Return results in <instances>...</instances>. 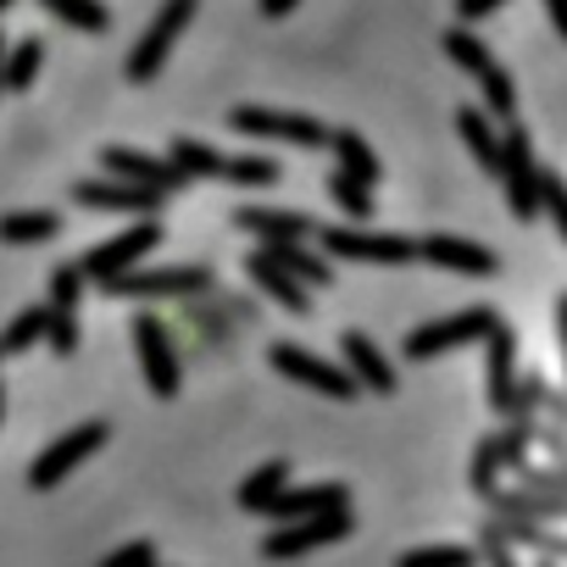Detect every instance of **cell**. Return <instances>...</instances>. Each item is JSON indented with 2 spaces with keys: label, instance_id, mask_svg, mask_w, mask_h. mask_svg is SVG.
Returning <instances> with one entry per match:
<instances>
[{
  "label": "cell",
  "instance_id": "cell-28",
  "mask_svg": "<svg viewBox=\"0 0 567 567\" xmlns=\"http://www.w3.org/2000/svg\"><path fill=\"white\" fill-rule=\"evenodd\" d=\"M284 484H290V462H284V456H272V462H261V467H256V473L239 484V506H245V512H256V506H261L267 495H278Z\"/></svg>",
  "mask_w": 567,
  "mask_h": 567
},
{
  "label": "cell",
  "instance_id": "cell-14",
  "mask_svg": "<svg viewBox=\"0 0 567 567\" xmlns=\"http://www.w3.org/2000/svg\"><path fill=\"white\" fill-rule=\"evenodd\" d=\"M334 506H351V489H346V484H307V489L284 484V489L267 495L256 512L272 517V523H290V517H312V512H334Z\"/></svg>",
  "mask_w": 567,
  "mask_h": 567
},
{
  "label": "cell",
  "instance_id": "cell-41",
  "mask_svg": "<svg viewBox=\"0 0 567 567\" xmlns=\"http://www.w3.org/2000/svg\"><path fill=\"white\" fill-rule=\"evenodd\" d=\"M556 334H561V357H567V296L556 301Z\"/></svg>",
  "mask_w": 567,
  "mask_h": 567
},
{
  "label": "cell",
  "instance_id": "cell-23",
  "mask_svg": "<svg viewBox=\"0 0 567 567\" xmlns=\"http://www.w3.org/2000/svg\"><path fill=\"white\" fill-rule=\"evenodd\" d=\"M167 162H173L184 178H223V173H228V156H217V151L200 145V140H173V145H167Z\"/></svg>",
  "mask_w": 567,
  "mask_h": 567
},
{
  "label": "cell",
  "instance_id": "cell-3",
  "mask_svg": "<svg viewBox=\"0 0 567 567\" xmlns=\"http://www.w3.org/2000/svg\"><path fill=\"white\" fill-rule=\"evenodd\" d=\"M346 534H351V506L312 512V517H290V523H278V528L261 539V556H272V561H290V556H307V550L340 545Z\"/></svg>",
  "mask_w": 567,
  "mask_h": 567
},
{
  "label": "cell",
  "instance_id": "cell-1",
  "mask_svg": "<svg viewBox=\"0 0 567 567\" xmlns=\"http://www.w3.org/2000/svg\"><path fill=\"white\" fill-rule=\"evenodd\" d=\"M195 7H200V0H162L156 18H151V29L140 34V45H134V51H128V62H123L128 84H151V79L173 62V45H178V34L189 29Z\"/></svg>",
  "mask_w": 567,
  "mask_h": 567
},
{
  "label": "cell",
  "instance_id": "cell-21",
  "mask_svg": "<svg viewBox=\"0 0 567 567\" xmlns=\"http://www.w3.org/2000/svg\"><path fill=\"white\" fill-rule=\"evenodd\" d=\"M284 272H290V278H301V284H334V267L323 261V256H312L301 239H278V245H261Z\"/></svg>",
  "mask_w": 567,
  "mask_h": 567
},
{
  "label": "cell",
  "instance_id": "cell-19",
  "mask_svg": "<svg viewBox=\"0 0 567 567\" xmlns=\"http://www.w3.org/2000/svg\"><path fill=\"white\" fill-rule=\"evenodd\" d=\"M484 346H489V362H484V373H489V406L495 412H512V329L506 323H495L489 334H484Z\"/></svg>",
  "mask_w": 567,
  "mask_h": 567
},
{
  "label": "cell",
  "instance_id": "cell-42",
  "mask_svg": "<svg viewBox=\"0 0 567 567\" xmlns=\"http://www.w3.org/2000/svg\"><path fill=\"white\" fill-rule=\"evenodd\" d=\"M0 68H7V40H0ZM0 95H7V84H0Z\"/></svg>",
  "mask_w": 567,
  "mask_h": 567
},
{
  "label": "cell",
  "instance_id": "cell-8",
  "mask_svg": "<svg viewBox=\"0 0 567 567\" xmlns=\"http://www.w3.org/2000/svg\"><path fill=\"white\" fill-rule=\"evenodd\" d=\"M272 373H284L290 384H307V390H318L329 401H357V390H362L351 379V368H334V362H323V357H312L301 346H272Z\"/></svg>",
  "mask_w": 567,
  "mask_h": 567
},
{
  "label": "cell",
  "instance_id": "cell-11",
  "mask_svg": "<svg viewBox=\"0 0 567 567\" xmlns=\"http://www.w3.org/2000/svg\"><path fill=\"white\" fill-rule=\"evenodd\" d=\"M212 284V272L206 267H156V272H117V278H106L101 290H112V296H134V301H156V296H200Z\"/></svg>",
  "mask_w": 567,
  "mask_h": 567
},
{
  "label": "cell",
  "instance_id": "cell-34",
  "mask_svg": "<svg viewBox=\"0 0 567 567\" xmlns=\"http://www.w3.org/2000/svg\"><path fill=\"white\" fill-rule=\"evenodd\" d=\"M84 284H90V278H84L79 261L56 267V272H51V301H45V307H79V301H84Z\"/></svg>",
  "mask_w": 567,
  "mask_h": 567
},
{
  "label": "cell",
  "instance_id": "cell-31",
  "mask_svg": "<svg viewBox=\"0 0 567 567\" xmlns=\"http://www.w3.org/2000/svg\"><path fill=\"white\" fill-rule=\"evenodd\" d=\"M79 307H51L45 312V346L56 351V357H79Z\"/></svg>",
  "mask_w": 567,
  "mask_h": 567
},
{
  "label": "cell",
  "instance_id": "cell-32",
  "mask_svg": "<svg viewBox=\"0 0 567 567\" xmlns=\"http://www.w3.org/2000/svg\"><path fill=\"white\" fill-rule=\"evenodd\" d=\"M45 312H51V307H29V312H18V318L7 323V334H0L7 357H18V351H29V346L45 340Z\"/></svg>",
  "mask_w": 567,
  "mask_h": 567
},
{
  "label": "cell",
  "instance_id": "cell-29",
  "mask_svg": "<svg viewBox=\"0 0 567 567\" xmlns=\"http://www.w3.org/2000/svg\"><path fill=\"white\" fill-rule=\"evenodd\" d=\"M478 90H484V112L489 117H501V123H512V112H517V84L506 79V68H484L478 73Z\"/></svg>",
  "mask_w": 567,
  "mask_h": 567
},
{
  "label": "cell",
  "instance_id": "cell-44",
  "mask_svg": "<svg viewBox=\"0 0 567 567\" xmlns=\"http://www.w3.org/2000/svg\"><path fill=\"white\" fill-rule=\"evenodd\" d=\"M7 7H12V0H0V18H7Z\"/></svg>",
  "mask_w": 567,
  "mask_h": 567
},
{
  "label": "cell",
  "instance_id": "cell-13",
  "mask_svg": "<svg viewBox=\"0 0 567 567\" xmlns=\"http://www.w3.org/2000/svg\"><path fill=\"white\" fill-rule=\"evenodd\" d=\"M417 256L434 261V267H445V272H467V278L501 272L495 250H484L478 239H462V234H429V239H417Z\"/></svg>",
  "mask_w": 567,
  "mask_h": 567
},
{
  "label": "cell",
  "instance_id": "cell-39",
  "mask_svg": "<svg viewBox=\"0 0 567 567\" xmlns=\"http://www.w3.org/2000/svg\"><path fill=\"white\" fill-rule=\"evenodd\" d=\"M301 0H261V18H290Z\"/></svg>",
  "mask_w": 567,
  "mask_h": 567
},
{
  "label": "cell",
  "instance_id": "cell-27",
  "mask_svg": "<svg viewBox=\"0 0 567 567\" xmlns=\"http://www.w3.org/2000/svg\"><path fill=\"white\" fill-rule=\"evenodd\" d=\"M40 7H45L56 23H68V29H84V34H106V29H112V18H106V7H101V0H40Z\"/></svg>",
  "mask_w": 567,
  "mask_h": 567
},
{
  "label": "cell",
  "instance_id": "cell-45",
  "mask_svg": "<svg viewBox=\"0 0 567 567\" xmlns=\"http://www.w3.org/2000/svg\"><path fill=\"white\" fill-rule=\"evenodd\" d=\"M0 357H7V346H0Z\"/></svg>",
  "mask_w": 567,
  "mask_h": 567
},
{
  "label": "cell",
  "instance_id": "cell-43",
  "mask_svg": "<svg viewBox=\"0 0 567 567\" xmlns=\"http://www.w3.org/2000/svg\"><path fill=\"white\" fill-rule=\"evenodd\" d=\"M0 417H7V390H0Z\"/></svg>",
  "mask_w": 567,
  "mask_h": 567
},
{
  "label": "cell",
  "instance_id": "cell-6",
  "mask_svg": "<svg viewBox=\"0 0 567 567\" xmlns=\"http://www.w3.org/2000/svg\"><path fill=\"white\" fill-rule=\"evenodd\" d=\"M495 178L506 184V206H512L517 223L539 217V167H534V145H528L523 128H506L501 134V167H495Z\"/></svg>",
  "mask_w": 567,
  "mask_h": 567
},
{
  "label": "cell",
  "instance_id": "cell-40",
  "mask_svg": "<svg viewBox=\"0 0 567 567\" xmlns=\"http://www.w3.org/2000/svg\"><path fill=\"white\" fill-rule=\"evenodd\" d=\"M545 12H550V23H556V34L567 40V0H545Z\"/></svg>",
  "mask_w": 567,
  "mask_h": 567
},
{
  "label": "cell",
  "instance_id": "cell-22",
  "mask_svg": "<svg viewBox=\"0 0 567 567\" xmlns=\"http://www.w3.org/2000/svg\"><path fill=\"white\" fill-rule=\"evenodd\" d=\"M56 234H62L56 212H7L0 217V239L7 245H51Z\"/></svg>",
  "mask_w": 567,
  "mask_h": 567
},
{
  "label": "cell",
  "instance_id": "cell-9",
  "mask_svg": "<svg viewBox=\"0 0 567 567\" xmlns=\"http://www.w3.org/2000/svg\"><path fill=\"white\" fill-rule=\"evenodd\" d=\"M134 351H140V368H145V384H151V395L173 401L184 373H178V351H173V334H167V323H162V318H151V312H140V318H134Z\"/></svg>",
  "mask_w": 567,
  "mask_h": 567
},
{
  "label": "cell",
  "instance_id": "cell-20",
  "mask_svg": "<svg viewBox=\"0 0 567 567\" xmlns=\"http://www.w3.org/2000/svg\"><path fill=\"white\" fill-rule=\"evenodd\" d=\"M456 134H462V145L473 151V162H478L484 173L501 167V134L489 128V112H484V106H462V112H456Z\"/></svg>",
  "mask_w": 567,
  "mask_h": 567
},
{
  "label": "cell",
  "instance_id": "cell-30",
  "mask_svg": "<svg viewBox=\"0 0 567 567\" xmlns=\"http://www.w3.org/2000/svg\"><path fill=\"white\" fill-rule=\"evenodd\" d=\"M445 56H451L467 79H478V73L495 62V56H489V45H484V40H473L467 29H451V34H445Z\"/></svg>",
  "mask_w": 567,
  "mask_h": 567
},
{
  "label": "cell",
  "instance_id": "cell-2",
  "mask_svg": "<svg viewBox=\"0 0 567 567\" xmlns=\"http://www.w3.org/2000/svg\"><path fill=\"white\" fill-rule=\"evenodd\" d=\"M228 128L245 140H278V145H301V151H329V128L307 112H278V106H234Z\"/></svg>",
  "mask_w": 567,
  "mask_h": 567
},
{
  "label": "cell",
  "instance_id": "cell-26",
  "mask_svg": "<svg viewBox=\"0 0 567 567\" xmlns=\"http://www.w3.org/2000/svg\"><path fill=\"white\" fill-rule=\"evenodd\" d=\"M40 68H45V45H40V40H23L18 51H7V68H0V84H7L12 95H23V90H34Z\"/></svg>",
  "mask_w": 567,
  "mask_h": 567
},
{
  "label": "cell",
  "instance_id": "cell-24",
  "mask_svg": "<svg viewBox=\"0 0 567 567\" xmlns=\"http://www.w3.org/2000/svg\"><path fill=\"white\" fill-rule=\"evenodd\" d=\"M329 151L340 156V167H346L351 178H362V184H379V178H384V167H379V156L368 151V140H362V134L340 128V134H329Z\"/></svg>",
  "mask_w": 567,
  "mask_h": 567
},
{
  "label": "cell",
  "instance_id": "cell-36",
  "mask_svg": "<svg viewBox=\"0 0 567 567\" xmlns=\"http://www.w3.org/2000/svg\"><path fill=\"white\" fill-rule=\"evenodd\" d=\"M462 561H467V550H456V545H434V550L406 556V567H462Z\"/></svg>",
  "mask_w": 567,
  "mask_h": 567
},
{
  "label": "cell",
  "instance_id": "cell-4",
  "mask_svg": "<svg viewBox=\"0 0 567 567\" xmlns=\"http://www.w3.org/2000/svg\"><path fill=\"white\" fill-rule=\"evenodd\" d=\"M495 323H501V312L467 307V312H456V318H440V323L412 329V334H406V357H412V362H434V357H445V351H456V346H478Z\"/></svg>",
  "mask_w": 567,
  "mask_h": 567
},
{
  "label": "cell",
  "instance_id": "cell-17",
  "mask_svg": "<svg viewBox=\"0 0 567 567\" xmlns=\"http://www.w3.org/2000/svg\"><path fill=\"white\" fill-rule=\"evenodd\" d=\"M340 351H346V368H351V379H357L362 390L395 395V368L384 362V351H379L362 329H346V334H340Z\"/></svg>",
  "mask_w": 567,
  "mask_h": 567
},
{
  "label": "cell",
  "instance_id": "cell-25",
  "mask_svg": "<svg viewBox=\"0 0 567 567\" xmlns=\"http://www.w3.org/2000/svg\"><path fill=\"white\" fill-rule=\"evenodd\" d=\"M329 200L346 212V223H368V217H373V184L351 178L346 167H334V173H329Z\"/></svg>",
  "mask_w": 567,
  "mask_h": 567
},
{
  "label": "cell",
  "instance_id": "cell-18",
  "mask_svg": "<svg viewBox=\"0 0 567 567\" xmlns=\"http://www.w3.org/2000/svg\"><path fill=\"white\" fill-rule=\"evenodd\" d=\"M234 223L245 234H256L261 245H278V239H318V223L307 212H272V206H239Z\"/></svg>",
  "mask_w": 567,
  "mask_h": 567
},
{
  "label": "cell",
  "instance_id": "cell-35",
  "mask_svg": "<svg viewBox=\"0 0 567 567\" xmlns=\"http://www.w3.org/2000/svg\"><path fill=\"white\" fill-rule=\"evenodd\" d=\"M539 212H550L556 234L567 239V184H561L556 173H539Z\"/></svg>",
  "mask_w": 567,
  "mask_h": 567
},
{
  "label": "cell",
  "instance_id": "cell-37",
  "mask_svg": "<svg viewBox=\"0 0 567 567\" xmlns=\"http://www.w3.org/2000/svg\"><path fill=\"white\" fill-rule=\"evenodd\" d=\"M151 561H156V545H145V539H134V545L106 556V567H151Z\"/></svg>",
  "mask_w": 567,
  "mask_h": 567
},
{
  "label": "cell",
  "instance_id": "cell-38",
  "mask_svg": "<svg viewBox=\"0 0 567 567\" xmlns=\"http://www.w3.org/2000/svg\"><path fill=\"white\" fill-rule=\"evenodd\" d=\"M506 7V0H456V18L462 23H484V18H495Z\"/></svg>",
  "mask_w": 567,
  "mask_h": 567
},
{
  "label": "cell",
  "instance_id": "cell-12",
  "mask_svg": "<svg viewBox=\"0 0 567 567\" xmlns=\"http://www.w3.org/2000/svg\"><path fill=\"white\" fill-rule=\"evenodd\" d=\"M73 200L84 212H128V217H151L167 195L151 184H128V178H84L73 184Z\"/></svg>",
  "mask_w": 567,
  "mask_h": 567
},
{
  "label": "cell",
  "instance_id": "cell-33",
  "mask_svg": "<svg viewBox=\"0 0 567 567\" xmlns=\"http://www.w3.org/2000/svg\"><path fill=\"white\" fill-rule=\"evenodd\" d=\"M223 178H234L239 189H272L278 184V162L272 156H234Z\"/></svg>",
  "mask_w": 567,
  "mask_h": 567
},
{
  "label": "cell",
  "instance_id": "cell-5",
  "mask_svg": "<svg viewBox=\"0 0 567 567\" xmlns=\"http://www.w3.org/2000/svg\"><path fill=\"white\" fill-rule=\"evenodd\" d=\"M106 434H112V429H106L101 417H90V423L68 429L56 445H45V451L29 462V484H34V489H56V484H62L73 467H84V462L106 445Z\"/></svg>",
  "mask_w": 567,
  "mask_h": 567
},
{
  "label": "cell",
  "instance_id": "cell-10",
  "mask_svg": "<svg viewBox=\"0 0 567 567\" xmlns=\"http://www.w3.org/2000/svg\"><path fill=\"white\" fill-rule=\"evenodd\" d=\"M156 245H162V228H156V223H134V228L112 234L106 245H95L79 267H84V278H90V284H106V278H117V272L140 267Z\"/></svg>",
  "mask_w": 567,
  "mask_h": 567
},
{
  "label": "cell",
  "instance_id": "cell-16",
  "mask_svg": "<svg viewBox=\"0 0 567 567\" xmlns=\"http://www.w3.org/2000/svg\"><path fill=\"white\" fill-rule=\"evenodd\" d=\"M106 173H112V178H128V184H151V189H162V195H173V189L189 184L173 162L145 156V151H128V145H106Z\"/></svg>",
  "mask_w": 567,
  "mask_h": 567
},
{
  "label": "cell",
  "instance_id": "cell-7",
  "mask_svg": "<svg viewBox=\"0 0 567 567\" xmlns=\"http://www.w3.org/2000/svg\"><path fill=\"white\" fill-rule=\"evenodd\" d=\"M318 245L340 261H373V267H401L417 256V239H401V234H368L357 223H340V228H318Z\"/></svg>",
  "mask_w": 567,
  "mask_h": 567
},
{
  "label": "cell",
  "instance_id": "cell-15",
  "mask_svg": "<svg viewBox=\"0 0 567 567\" xmlns=\"http://www.w3.org/2000/svg\"><path fill=\"white\" fill-rule=\"evenodd\" d=\"M245 272H250V284H256V290H261L267 301H278L284 312H296V318H301V312H312V296H307V284L284 272V267H278V261H272V256H267L261 245H256V250L245 256Z\"/></svg>",
  "mask_w": 567,
  "mask_h": 567
}]
</instances>
